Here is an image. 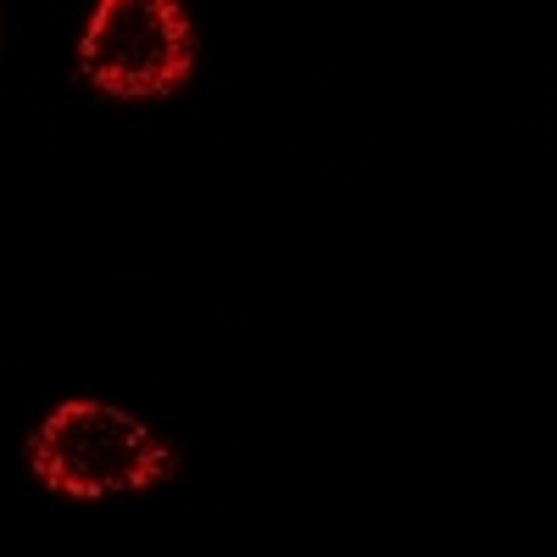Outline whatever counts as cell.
<instances>
[{
  "label": "cell",
  "instance_id": "obj_1",
  "mask_svg": "<svg viewBox=\"0 0 557 557\" xmlns=\"http://www.w3.org/2000/svg\"><path fill=\"white\" fill-rule=\"evenodd\" d=\"M28 469L62 496L96 502V496H134V491L162 485L178 469V457L162 435H151L123 407L62 401L34 430Z\"/></svg>",
  "mask_w": 557,
  "mask_h": 557
},
{
  "label": "cell",
  "instance_id": "obj_2",
  "mask_svg": "<svg viewBox=\"0 0 557 557\" xmlns=\"http://www.w3.org/2000/svg\"><path fill=\"white\" fill-rule=\"evenodd\" d=\"M196 28L178 0H96L78 73L117 101H157L190 78Z\"/></svg>",
  "mask_w": 557,
  "mask_h": 557
}]
</instances>
